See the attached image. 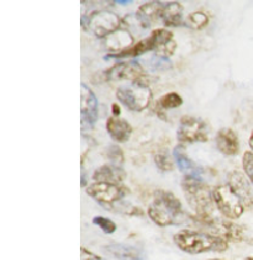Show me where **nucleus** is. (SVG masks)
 <instances>
[{"instance_id":"nucleus-1","label":"nucleus","mask_w":253,"mask_h":260,"mask_svg":"<svg viewBox=\"0 0 253 260\" xmlns=\"http://www.w3.org/2000/svg\"><path fill=\"white\" fill-rule=\"evenodd\" d=\"M148 217L159 227L177 226L183 222L184 211L182 202L173 192L157 190L147 210Z\"/></svg>"},{"instance_id":"nucleus-2","label":"nucleus","mask_w":253,"mask_h":260,"mask_svg":"<svg viewBox=\"0 0 253 260\" xmlns=\"http://www.w3.org/2000/svg\"><path fill=\"white\" fill-rule=\"evenodd\" d=\"M173 242L182 252L193 255L209 252L222 253L229 249V243L225 238L199 231H179L173 236Z\"/></svg>"},{"instance_id":"nucleus-3","label":"nucleus","mask_w":253,"mask_h":260,"mask_svg":"<svg viewBox=\"0 0 253 260\" xmlns=\"http://www.w3.org/2000/svg\"><path fill=\"white\" fill-rule=\"evenodd\" d=\"M182 189L189 206L195 212L198 221H208L212 218L215 202L212 190L198 176H184L182 180Z\"/></svg>"},{"instance_id":"nucleus-4","label":"nucleus","mask_w":253,"mask_h":260,"mask_svg":"<svg viewBox=\"0 0 253 260\" xmlns=\"http://www.w3.org/2000/svg\"><path fill=\"white\" fill-rule=\"evenodd\" d=\"M82 26L98 39H106L123 27V20L109 10H95L82 16Z\"/></svg>"},{"instance_id":"nucleus-5","label":"nucleus","mask_w":253,"mask_h":260,"mask_svg":"<svg viewBox=\"0 0 253 260\" xmlns=\"http://www.w3.org/2000/svg\"><path fill=\"white\" fill-rule=\"evenodd\" d=\"M144 79L145 77L138 82L131 83V85L120 86L116 90V99L131 111H144L152 100V91Z\"/></svg>"},{"instance_id":"nucleus-6","label":"nucleus","mask_w":253,"mask_h":260,"mask_svg":"<svg viewBox=\"0 0 253 260\" xmlns=\"http://www.w3.org/2000/svg\"><path fill=\"white\" fill-rule=\"evenodd\" d=\"M212 198L216 209L228 219H238L245 212L242 201L229 184H221L212 189Z\"/></svg>"},{"instance_id":"nucleus-7","label":"nucleus","mask_w":253,"mask_h":260,"mask_svg":"<svg viewBox=\"0 0 253 260\" xmlns=\"http://www.w3.org/2000/svg\"><path fill=\"white\" fill-rule=\"evenodd\" d=\"M208 138V127L204 121L189 115L180 118L178 131H177V140L180 144L206 142Z\"/></svg>"},{"instance_id":"nucleus-8","label":"nucleus","mask_w":253,"mask_h":260,"mask_svg":"<svg viewBox=\"0 0 253 260\" xmlns=\"http://www.w3.org/2000/svg\"><path fill=\"white\" fill-rule=\"evenodd\" d=\"M87 195L94 199L103 206H113V205L123 200L124 196L127 193V189L123 184H111V183H97L88 185L86 187Z\"/></svg>"},{"instance_id":"nucleus-9","label":"nucleus","mask_w":253,"mask_h":260,"mask_svg":"<svg viewBox=\"0 0 253 260\" xmlns=\"http://www.w3.org/2000/svg\"><path fill=\"white\" fill-rule=\"evenodd\" d=\"M98 99L92 89L80 85V123L82 129H92L98 120Z\"/></svg>"},{"instance_id":"nucleus-10","label":"nucleus","mask_w":253,"mask_h":260,"mask_svg":"<svg viewBox=\"0 0 253 260\" xmlns=\"http://www.w3.org/2000/svg\"><path fill=\"white\" fill-rule=\"evenodd\" d=\"M106 80H129L138 82L145 77L144 68L137 62H123L113 66L111 68L104 72Z\"/></svg>"},{"instance_id":"nucleus-11","label":"nucleus","mask_w":253,"mask_h":260,"mask_svg":"<svg viewBox=\"0 0 253 260\" xmlns=\"http://www.w3.org/2000/svg\"><path fill=\"white\" fill-rule=\"evenodd\" d=\"M228 184L242 201L245 209H253V186L246 174L238 170L230 173Z\"/></svg>"},{"instance_id":"nucleus-12","label":"nucleus","mask_w":253,"mask_h":260,"mask_svg":"<svg viewBox=\"0 0 253 260\" xmlns=\"http://www.w3.org/2000/svg\"><path fill=\"white\" fill-rule=\"evenodd\" d=\"M163 9L164 3L162 2L145 3L138 8L137 13H136V19L142 27L147 28L158 20H162Z\"/></svg>"},{"instance_id":"nucleus-13","label":"nucleus","mask_w":253,"mask_h":260,"mask_svg":"<svg viewBox=\"0 0 253 260\" xmlns=\"http://www.w3.org/2000/svg\"><path fill=\"white\" fill-rule=\"evenodd\" d=\"M103 250L107 255L118 260H145L146 258L144 250L129 244L111 243L104 245Z\"/></svg>"},{"instance_id":"nucleus-14","label":"nucleus","mask_w":253,"mask_h":260,"mask_svg":"<svg viewBox=\"0 0 253 260\" xmlns=\"http://www.w3.org/2000/svg\"><path fill=\"white\" fill-rule=\"evenodd\" d=\"M215 142H216L217 151L228 157L236 155L240 151L238 137L231 128H221L215 137Z\"/></svg>"},{"instance_id":"nucleus-15","label":"nucleus","mask_w":253,"mask_h":260,"mask_svg":"<svg viewBox=\"0 0 253 260\" xmlns=\"http://www.w3.org/2000/svg\"><path fill=\"white\" fill-rule=\"evenodd\" d=\"M125 178H126V173L123 167L114 166V164H104L93 173V179L97 183L123 184Z\"/></svg>"},{"instance_id":"nucleus-16","label":"nucleus","mask_w":253,"mask_h":260,"mask_svg":"<svg viewBox=\"0 0 253 260\" xmlns=\"http://www.w3.org/2000/svg\"><path fill=\"white\" fill-rule=\"evenodd\" d=\"M106 131L115 142L124 143L130 140L132 135V126L124 118L111 116L106 121Z\"/></svg>"},{"instance_id":"nucleus-17","label":"nucleus","mask_w":253,"mask_h":260,"mask_svg":"<svg viewBox=\"0 0 253 260\" xmlns=\"http://www.w3.org/2000/svg\"><path fill=\"white\" fill-rule=\"evenodd\" d=\"M173 158L176 160L177 166H178V169L185 176H198V178H200V175L203 174V169L198 166L195 161L191 160L188 157L183 146H177L173 149Z\"/></svg>"},{"instance_id":"nucleus-18","label":"nucleus","mask_w":253,"mask_h":260,"mask_svg":"<svg viewBox=\"0 0 253 260\" xmlns=\"http://www.w3.org/2000/svg\"><path fill=\"white\" fill-rule=\"evenodd\" d=\"M105 45L107 46L110 51L115 52V53H120L127 48L133 46V37L131 36L129 30L121 27L110 36L105 39Z\"/></svg>"},{"instance_id":"nucleus-19","label":"nucleus","mask_w":253,"mask_h":260,"mask_svg":"<svg viewBox=\"0 0 253 260\" xmlns=\"http://www.w3.org/2000/svg\"><path fill=\"white\" fill-rule=\"evenodd\" d=\"M162 22L167 27H178L183 25V5L177 2L164 3Z\"/></svg>"},{"instance_id":"nucleus-20","label":"nucleus","mask_w":253,"mask_h":260,"mask_svg":"<svg viewBox=\"0 0 253 260\" xmlns=\"http://www.w3.org/2000/svg\"><path fill=\"white\" fill-rule=\"evenodd\" d=\"M182 104L183 99L178 92H168L157 101V108L162 110H171L179 108Z\"/></svg>"},{"instance_id":"nucleus-21","label":"nucleus","mask_w":253,"mask_h":260,"mask_svg":"<svg viewBox=\"0 0 253 260\" xmlns=\"http://www.w3.org/2000/svg\"><path fill=\"white\" fill-rule=\"evenodd\" d=\"M209 24V16L203 11H195L188 16L185 25L193 30H202Z\"/></svg>"},{"instance_id":"nucleus-22","label":"nucleus","mask_w":253,"mask_h":260,"mask_svg":"<svg viewBox=\"0 0 253 260\" xmlns=\"http://www.w3.org/2000/svg\"><path fill=\"white\" fill-rule=\"evenodd\" d=\"M155 163L157 168L162 172H172L174 169V161L165 151H159L155 154Z\"/></svg>"},{"instance_id":"nucleus-23","label":"nucleus","mask_w":253,"mask_h":260,"mask_svg":"<svg viewBox=\"0 0 253 260\" xmlns=\"http://www.w3.org/2000/svg\"><path fill=\"white\" fill-rule=\"evenodd\" d=\"M106 158L109 159L110 164H114V166L123 167L125 157H124V151L118 146V144H113V146L107 147L106 148Z\"/></svg>"},{"instance_id":"nucleus-24","label":"nucleus","mask_w":253,"mask_h":260,"mask_svg":"<svg viewBox=\"0 0 253 260\" xmlns=\"http://www.w3.org/2000/svg\"><path fill=\"white\" fill-rule=\"evenodd\" d=\"M93 223L100 228L105 235H111L116 231V223L113 219L104 217V216H95L93 218Z\"/></svg>"},{"instance_id":"nucleus-25","label":"nucleus","mask_w":253,"mask_h":260,"mask_svg":"<svg viewBox=\"0 0 253 260\" xmlns=\"http://www.w3.org/2000/svg\"><path fill=\"white\" fill-rule=\"evenodd\" d=\"M242 166H243V170H245V174L247 175V178L249 179V181H251L253 186V152L252 151L245 152V154H243V158H242Z\"/></svg>"},{"instance_id":"nucleus-26","label":"nucleus","mask_w":253,"mask_h":260,"mask_svg":"<svg viewBox=\"0 0 253 260\" xmlns=\"http://www.w3.org/2000/svg\"><path fill=\"white\" fill-rule=\"evenodd\" d=\"M80 260H101V258L97 254H94L86 248H80Z\"/></svg>"},{"instance_id":"nucleus-27","label":"nucleus","mask_w":253,"mask_h":260,"mask_svg":"<svg viewBox=\"0 0 253 260\" xmlns=\"http://www.w3.org/2000/svg\"><path fill=\"white\" fill-rule=\"evenodd\" d=\"M113 115L115 117H119V115H120V106L118 104H113Z\"/></svg>"},{"instance_id":"nucleus-28","label":"nucleus","mask_w":253,"mask_h":260,"mask_svg":"<svg viewBox=\"0 0 253 260\" xmlns=\"http://www.w3.org/2000/svg\"><path fill=\"white\" fill-rule=\"evenodd\" d=\"M116 4L127 5V4H131V2H130V0H119V2H116Z\"/></svg>"},{"instance_id":"nucleus-29","label":"nucleus","mask_w":253,"mask_h":260,"mask_svg":"<svg viewBox=\"0 0 253 260\" xmlns=\"http://www.w3.org/2000/svg\"><path fill=\"white\" fill-rule=\"evenodd\" d=\"M87 185V181H86V174H84V172H82V186L86 187Z\"/></svg>"},{"instance_id":"nucleus-30","label":"nucleus","mask_w":253,"mask_h":260,"mask_svg":"<svg viewBox=\"0 0 253 260\" xmlns=\"http://www.w3.org/2000/svg\"><path fill=\"white\" fill-rule=\"evenodd\" d=\"M249 147H251V149H252V152H253V131H252V134H251V137H249Z\"/></svg>"},{"instance_id":"nucleus-31","label":"nucleus","mask_w":253,"mask_h":260,"mask_svg":"<svg viewBox=\"0 0 253 260\" xmlns=\"http://www.w3.org/2000/svg\"><path fill=\"white\" fill-rule=\"evenodd\" d=\"M245 260H253V256H248V258H246Z\"/></svg>"},{"instance_id":"nucleus-32","label":"nucleus","mask_w":253,"mask_h":260,"mask_svg":"<svg viewBox=\"0 0 253 260\" xmlns=\"http://www.w3.org/2000/svg\"><path fill=\"white\" fill-rule=\"evenodd\" d=\"M210 260H221V259H210Z\"/></svg>"}]
</instances>
